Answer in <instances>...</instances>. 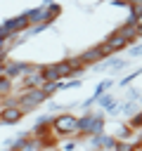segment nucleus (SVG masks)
<instances>
[{"instance_id":"obj_8","label":"nucleus","mask_w":142,"mask_h":151,"mask_svg":"<svg viewBox=\"0 0 142 151\" xmlns=\"http://www.w3.org/2000/svg\"><path fill=\"white\" fill-rule=\"evenodd\" d=\"M116 31H118V33H121V35H123V38H125L130 45H133L135 40H140V38H137V28H135L133 24H125V21H123V24H121Z\"/></svg>"},{"instance_id":"obj_14","label":"nucleus","mask_w":142,"mask_h":151,"mask_svg":"<svg viewBox=\"0 0 142 151\" xmlns=\"http://www.w3.org/2000/svg\"><path fill=\"white\" fill-rule=\"evenodd\" d=\"M123 113H125V116H135V113H137V104H135V101L123 104Z\"/></svg>"},{"instance_id":"obj_6","label":"nucleus","mask_w":142,"mask_h":151,"mask_svg":"<svg viewBox=\"0 0 142 151\" xmlns=\"http://www.w3.org/2000/svg\"><path fill=\"white\" fill-rule=\"evenodd\" d=\"M24 118V111L19 106H0V120L2 123H19Z\"/></svg>"},{"instance_id":"obj_4","label":"nucleus","mask_w":142,"mask_h":151,"mask_svg":"<svg viewBox=\"0 0 142 151\" xmlns=\"http://www.w3.org/2000/svg\"><path fill=\"white\" fill-rule=\"evenodd\" d=\"M80 59H83V64L85 66H90V64H99L102 59H106L109 57V50L99 42V45H95V47H90V50H85L83 54H78Z\"/></svg>"},{"instance_id":"obj_12","label":"nucleus","mask_w":142,"mask_h":151,"mask_svg":"<svg viewBox=\"0 0 142 151\" xmlns=\"http://www.w3.org/2000/svg\"><path fill=\"white\" fill-rule=\"evenodd\" d=\"M114 151H142V149H140V146H135L133 142H116Z\"/></svg>"},{"instance_id":"obj_16","label":"nucleus","mask_w":142,"mask_h":151,"mask_svg":"<svg viewBox=\"0 0 142 151\" xmlns=\"http://www.w3.org/2000/svg\"><path fill=\"white\" fill-rule=\"evenodd\" d=\"M135 28H137V38H142V19H137V24H135Z\"/></svg>"},{"instance_id":"obj_7","label":"nucleus","mask_w":142,"mask_h":151,"mask_svg":"<svg viewBox=\"0 0 142 151\" xmlns=\"http://www.w3.org/2000/svg\"><path fill=\"white\" fill-rule=\"evenodd\" d=\"M43 85H45V80H43V76L38 73V68H36L33 73H28V76L21 78V87H24V90H40Z\"/></svg>"},{"instance_id":"obj_17","label":"nucleus","mask_w":142,"mask_h":151,"mask_svg":"<svg viewBox=\"0 0 142 151\" xmlns=\"http://www.w3.org/2000/svg\"><path fill=\"white\" fill-rule=\"evenodd\" d=\"M140 113H142V111H140Z\"/></svg>"},{"instance_id":"obj_11","label":"nucleus","mask_w":142,"mask_h":151,"mask_svg":"<svg viewBox=\"0 0 142 151\" xmlns=\"http://www.w3.org/2000/svg\"><path fill=\"white\" fill-rule=\"evenodd\" d=\"M128 125H130V130H133V132H137V130H142V113L137 111L135 116H130V120H128Z\"/></svg>"},{"instance_id":"obj_9","label":"nucleus","mask_w":142,"mask_h":151,"mask_svg":"<svg viewBox=\"0 0 142 151\" xmlns=\"http://www.w3.org/2000/svg\"><path fill=\"white\" fill-rule=\"evenodd\" d=\"M133 134H135V132L130 130V125H128V123H123V125H118V130H116V134H114V137H116V142H130V137H133Z\"/></svg>"},{"instance_id":"obj_13","label":"nucleus","mask_w":142,"mask_h":151,"mask_svg":"<svg viewBox=\"0 0 142 151\" xmlns=\"http://www.w3.org/2000/svg\"><path fill=\"white\" fill-rule=\"evenodd\" d=\"M99 104H102V109H104V111H114V109H116L114 97H102V99H99Z\"/></svg>"},{"instance_id":"obj_5","label":"nucleus","mask_w":142,"mask_h":151,"mask_svg":"<svg viewBox=\"0 0 142 151\" xmlns=\"http://www.w3.org/2000/svg\"><path fill=\"white\" fill-rule=\"evenodd\" d=\"M106 50H109V54H116V52H121V50H125L130 42L118 33V31H114V33H109L106 38H104V42H102Z\"/></svg>"},{"instance_id":"obj_10","label":"nucleus","mask_w":142,"mask_h":151,"mask_svg":"<svg viewBox=\"0 0 142 151\" xmlns=\"http://www.w3.org/2000/svg\"><path fill=\"white\" fill-rule=\"evenodd\" d=\"M12 85H14V80H9L7 76H0V97L2 99H5V94H9Z\"/></svg>"},{"instance_id":"obj_2","label":"nucleus","mask_w":142,"mask_h":151,"mask_svg":"<svg viewBox=\"0 0 142 151\" xmlns=\"http://www.w3.org/2000/svg\"><path fill=\"white\" fill-rule=\"evenodd\" d=\"M104 130V116L102 113H85L78 118V134L76 137H95Z\"/></svg>"},{"instance_id":"obj_15","label":"nucleus","mask_w":142,"mask_h":151,"mask_svg":"<svg viewBox=\"0 0 142 151\" xmlns=\"http://www.w3.org/2000/svg\"><path fill=\"white\" fill-rule=\"evenodd\" d=\"M133 144L142 149V130H137V132H135V142H133Z\"/></svg>"},{"instance_id":"obj_1","label":"nucleus","mask_w":142,"mask_h":151,"mask_svg":"<svg viewBox=\"0 0 142 151\" xmlns=\"http://www.w3.org/2000/svg\"><path fill=\"white\" fill-rule=\"evenodd\" d=\"M52 134L59 139H66V137H76L78 134V118L73 113H59L52 118Z\"/></svg>"},{"instance_id":"obj_3","label":"nucleus","mask_w":142,"mask_h":151,"mask_svg":"<svg viewBox=\"0 0 142 151\" xmlns=\"http://www.w3.org/2000/svg\"><path fill=\"white\" fill-rule=\"evenodd\" d=\"M50 97L43 92V90H24L21 94H17V106L24 111V113H28V111H33V109H38L40 104H45Z\"/></svg>"}]
</instances>
